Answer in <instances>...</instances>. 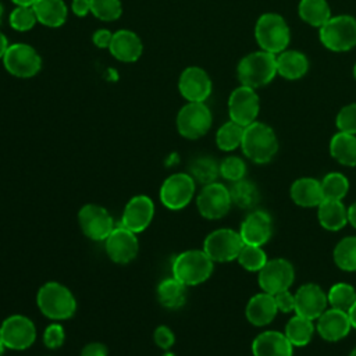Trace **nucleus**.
Masks as SVG:
<instances>
[{
    "label": "nucleus",
    "instance_id": "1",
    "mask_svg": "<svg viewBox=\"0 0 356 356\" xmlns=\"http://www.w3.org/2000/svg\"><path fill=\"white\" fill-rule=\"evenodd\" d=\"M241 149L250 161L267 164L278 152V139L270 125L254 121L245 127Z\"/></svg>",
    "mask_w": 356,
    "mask_h": 356
},
{
    "label": "nucleus",
    "instance_id": "2",
    "mask_svg": "<svg viewBox=\"0 0 356 356\" xmlns=\"http://www.w3.org/2000/svg\"><path fill=\"white\" fill-rule=\"evenodd\" d=\"M277 75L275 54L257 50L243 56L236 65V76L241 85L252 89L268 85Z\"/></svg>",
    "mask_w": 356,
    "mask_h": 356
},
{
    "label": "nucleus",
    "instance_id": "3",
    "mask_svg": "<svg viewBox=\"0 0 356 356\" xmlns=\"http://www.w3.org/2000/svg\"><path fill=\"white\" fill-rule=\"evenodd\" d=\"M36 305L43 316L56 321L72 317L76 310V300L72 292L56 281H49L39 288Z\"/></svg>",
    "mask_w": 356,
    "mask_h": 356
},
{
    "label": "nucleus",
    "instance_id": "4",
    "mask_svg": "<svg viewBox=\"0 0 356 356\" xmlns=\"http://www.w3.org/2000/svg\"><path fill=\"white\" fill-rule=\"evenodd\" d=\"M254 39L261 50L277 56L288 49L291 29L282 15L277 13H264L256 21Z\"/></svg>",
    "mask_w": 356,
    "mask_h": 356
},
{
    "label": "nucleus",
    "instance_id": "5",
    "mask_svg": "<svg viewBox=\"0 0 356 356\" xmlns=\"http://www.w3.org/2000/svg\"><path fill=\"white\" fill-rule=\"evenodd\" d=\"M213 267L214 261L203 249H189L174 257L172 277L186 286H193L209 280Z\"/></svg>",
    "mask_w": 356,
    "mask_h": 356
},
{
    "label": "nucleus",
    "instance_id": "6",
    "mask_svg": "<svg viewBox=\"0 0 356 356\" xmlns=\"http://www.w3.org/2000/svg\"><path fill=\"white\" fill-rule=\"evenodd\" d=\"M318 39L325 49L335 53L356 47V18L346 14L331 17L318 28Z\"/></svg>",
    "mask_w": 356,
    "mask_h": 356
},
{
    "label": "nucleus",
    "instance_id": "7",
    "mask_svg": "<svg viewBox=\"0 0 356 356\" xmlns=\"http://www.w3.org/2000/svg\"><path fill=\"white\" fill-rule=\"evenodd\" d=\"M213 115L204 102H188L177 114V129L186 139H199L211 128Z\"/></svg>",
    "mask_w": 356,
    "mask_h": 356
},
{
    "label": "nucleus",
    "instance_id": "8",
    "mask_svg": "<svg viewBox=\"0 0 356 356\" xmlns=\"http://www.w3.org/2000/svg\"><path fill=\"white\" fill-rule=\"evenodd\" d=\"M1 60L7 72L17 78H32L42 68L39 53L26 43L10 44Z\"/></svg>",
    "mask_w": 356,
    "mask_h": 356
},
{
    "label": "nucleus",
    "instance_id": "9",
    "mask_svg": "<svg viewBox=\"0 0 356 356\" xmlns=\"http://www.w3.org/2000/svg\"><path fill=\"white\" fill-rule=\"evenodd\" d=\"M243 241L239 235V231L231 228H218L211 231L203 242V250L206 254L218 263L232 261L238 257Z\"/></svg>",
    "mask_w": 356,
    "mask_h": 356
},
{
    "label": "nucleus",
    "instance_id": "10",
    "mask_svg": "<svg viewBox=\"0 0 356 356\" xmlns=\"http://www.w3.org/2000/svg\"><path fill=\"white\" fill-rule=\"evenodd\" d=\"M195 179L191 174L177 172L164 179L160 188V200L170 210L186 207L195 195Z\"/></svg>",
    "mask_w": 356,
    "mask_h": 356
},
{
    "label": "nucleus",
    "instance_id": "11",
    "mask_svg": "<svg viewBox=\"0 0 356 356\" xmlns=\"http://www.w3.org/2000/svg\"><path fill=\"white\" fill-rule=\"evenodd\" d=\"M295 281V270L289 260L275 257L267 260L257 273V282L263 292L275 295L277 292L289 289Z\"/></svg>",
    "mask_w": 356,
    "mask_h": 356
},
{
    "label": "nucleus",
    "instance_id": "12",
    "mask_svg": "<svg viewBox=\"0 0 356 356\" xmlns=\"http://www.w3.org/2000/svg\"><path fill=\"white\" fill-rule=\"evenodd\" d=\"M0 338L7 349L24 350L35 342L36 327L29 317L13 314L1 323Z\"/></svg>",
    "mask_w": 356,
    "mask_h": 356
},
{
    "label": "nucleus",
    "instance_id": "13",
    "mask_svg": "<svg viewBox=\"0 0 356 356\" xmlns=\"http://www.w3.org/2000/svg\"><path fill=\"white\" fill-rule=\"evenodd\" d=\"M196 206L202 217L207 220H220L232 206L229 189L217 181L203 185L196 197Z\"/></svg>",
    "mask_w": 356,
    "mask_h": 356
},
{
    "label": "nucleus",
    "instance_id": "14",
    "mask_svg": "<svg viewBox=\"0 0 356 356\" xmlns=\"http://www.w3.org/2000/svg\"><path fill=\"white\" fill-rule=\"evenodd\" d=\"M260 111V99L256 89L245 85L235 88L228 97V114L234 122L248 127L256 121Z\"/></svg>",
    "mask_w": 356,
    "mask_h": 356
},
{
    "label": "nucleus",
    "instance_id": "15",
    "mask_svg": "<svg viewBox=\"0 0 356 356\" xmlns=\"http://www.w3.org/2000/svg\"><path fill=\"white\" fill-rule=\"evenodd\" d=\"M78 222L83 235L92 241H106L114 229L111 214L99 204H85L78 211Z\"/></svg>",
    "mask_w": 356,
    "mask_h": 356
},
{
    "label": "nucleus",
    "instance_id": "16",
    "mask_svg": "<svg viewBox=\"0 0 356 356\" xmlns=\"http://www.w3.org/2000/svg\"><path fill=\"white\" fill-rule=\"evenodd\" d=\"M138 250L139 242L136 234L121 224L115 225L106 238V253L117 264H128L136 257Z\"/></svg>",
    "mask_w": 356,
    "mask_h": 356
},
{
    "label": "nucleus",
    "instance_id": "17",
    "mask_svg": "<svg viewBox=\"0 0 356 356\" xmlns=\"http://www.w3.org/2000/svg\"><path fill=\"white\" fill-rule=\"evenodd\" d=\"M328 309L327 293L318 284H303L295 292V314L317 320Z\"/></svg>",
    "mask_w": 356,
    "mask_h": 356
},
{
    "label": "nucleus",
    "instance_id": "18",
    "mask_svg": "<svg viewBox=\"0 0 356 356\" xmlns=\"http://www.w3.org/2000/svg\"><path fill=\"white\" fill-rule=\"evenodd\" d=\"M213 89L209 74L196 65L185 68L178 79V90L188 102H206Z\"/></svg>",
    "mask_w": 356,
    "mask_h": 356
},
{
    "label": "nucleus",
    "instance_id": "19",
    "mask_svg": "<svg viewBox=\"0 0 356 356\" xmlns=\"http://www.w3.org/2000/svg\"><path fill=\"white\" fill-rule=\"evenodd\" d=\"M154 216V203L146 195H136L128 200L124 207L121 225L138 234L145 231Z\"/></svg>",
    "mask_w": 356,
    "mask_h": 356
},
{
    "label": "nucleus",
    "instance_id": "20",
    "mask_svg": "<svg viewBox=\"0 0 356 356\" xmlns=\"http://www.w3.org/2000/svg\"><path fill=\"white\" fill-rule=\"evenodd\" d=\"M239 235L246 245L263 246L273 235V220L263 210H253L241 224Z\"/></svg>",
    "mask_w": 356,
    "mask_h": 356
},
{
    "label": "nucleus",
    "instance_id": "21",
    "mask_svg": "<svg viewBox=\"0 0 356 356\" xmlns=\"http://www.w3.org/2000/svg\"><path fill=\"white\" fill-rule=\"evenodd\" d=\"M352 328L348 312L334 307L327 309L316 320V331L327 342H338L343 339Z\"/></svg>",
    "mask_w": 356,
    "mask_h": 356
},
{
    "label": "nucleus",
    "instance_id": "22",
    "mask_svg": "<svg viewBox=\"0 0 356 356\" xmlns=\"http://www.w3.org/2000/svg\"><path fill=\"white\" fill-rule=\"evenodd\" d=\"M253 356H293V346L284 332L267 330L252 342Z\"/></svg>",
    "mask_w": 356,
    "mask_h": 356
},
{
    "label": "nucleus",
    "instance_id": "23",
    "mask_svg": "<svg viewBox=\"0 0 356 356\" xmlns=\"http://www.w3.org/2000/svg\"><path fill=\"white\" fill-rule=\"evenodd\" d=\"M108 50L118 61L134 63L142 56L143 44L135 32L129 29H120L113 33Z\"/></svg>",
    "mask_w": 356,
    "mask_h": 356
},
{
    "label": "nucleus",
    "instance_id": "24",
    "mask_svg": "<svg viewBox=\"0 0 356 356\" xmlns=\"http://www.w3.org/2000/svg\"><path fill=\"white\" fill-rule=\"evenodd\" d=\"M278 309L274 302V296L267 292L253 295L245 307L246 320L254 327L268 325L277 316Z\"/></svg>",
    "mask_w": 356,
    "mask_h": 356
},
{
    "label": "nucleus",
    "instance_id": "25",
    "mask_svg": "<svg viewBox=\"0 0 356 356\" xmlns=\"http://www.w3.org/2000/svg\"><path fill=\"white\" fill-rule=\"evenodd\" d=\"M277 74L286 81H296L303 78L309 71V58L299 50L285 49L275 56Z\"/></svg>",
    "mask_w": 356,
    "mask_h": 356
},
{
    "label": "nucleus",
    "instance_id": "26",
    "mask_svg": "<svg viewBox=\"0 0 356 356\" xmlns=\"http://www.w3.org/2000/svg\"><path fill=\"white\" fill-rule=\"evenodd\" d=\"M289 195L295 204L306 209L317 207L324 200L321 182L310 177H302L295 179L291 185Z\"/></svg>",
    "mask_w": 356,
    "mask_h": 356
},
{
    "label": "nucleus",
    "instance_id": "27",
    "mask_svg": "<svg viewBox=\"0 0 356 356\" xmlns=\"http://www.w3.org/2000/svg\"><path fill=\"white\" fill-rule=\"evenodd\" d=\"M317 218L324 229L339 231L348 224V207H345L342 200L324 199L317 206Z\"/></svg>",
    "mask_w": 356,
    "mask_h": 356
},
{
    "label": "nucleus",
    "instance_id": "28",
    "mask_svg": "<svg viewBox=\"0 0 356 356\" xmlns=\"http://www.w3.org/2000/svg\"><path fill=\"white\" fill-rule=\"evenodd\" d=\"M32 7L38 22L44 26L58 28L67 19L68 10L63 0H36Z\"/></svg>",
    "mask_w": 356,
    "mask_h": 356
},
{
    "label": "nucleus",
    "instance_id": "29",
    "mask_svg": "<svg viewBox=\"0 0 356 356\" xmlns=\"http://www.w3.org/2000/svg\"><path fill=\"white\" fill-rule=\"evenodd\" d=\"M330 154L345 167H356V135L337 132L330 140Z\"/></svg>",
    "mask_w": 356,
    "mask_h": 356
},
{
    "label": "nucleus",
    "instance_id": "30",
    "mask_svg": "<svg viewBox=\"0 0 356 356\" xmlns=\"http://www.w3.org/2000/svg\"><path fill=\"white\" fill-rule=\"evenodd\" d=\"M156 293L161 306L170 310H175L184 306L186 300V285L178 281L175 277H170L157 285Z\"/></svg>",
    "mask_w": 356,
    "mask_h": 356
},
{
    "label": "nucleus",
    "instance_id": "31",
    "mask_svg": "<svg viewBox=\"0 0 356 356\" xmlns=\"http://www.w3.org/2000/svg\"><path fill=\"white\" fill-rule=\"evenodd\" d=\"M298 14L303 22L316 28L323 26L332 17L327 0H300Z\"/></svg>",
    "mask_w": 356,
    "mask_h": 356
},
{
    "label": "nucleus",
    "instance_id": "32",
    "mask_svg": "<svg viewBox=\"0 0 356 356\" xmlns=\"http://www.w3.org/2000/svg\"><path fill=\"white\" fill-rule=\"evenodd\" d=\"M314 331L316 325L313 320L295 314L288 320L284 334L289 339L292 346H305L312 341Z\"/></svg>",
    "mask_w": 356,
    "mask_h": 356
},
{
    "label": "nucleus",
    "instance_id": "33",
    "mask_svg": "<svg viewBox=\"0 0 356 356\" xmlns=\"http://www.w3.org/2000/svg\"><path fill=\"white\" fill-rule=\"evenodd\" d=\"M228 189H229L232 204L238 206L239 209L249 210L259 203L260 195H259L257 186L245 178L236 182H232L231 188Z\"/></svg>",
    "mask_w": 356,
    "mask_h": 356
},
{
    "label": "nucleus",
    "instance_id": "34",
    "mask_svg": "<svg viewBox=\"0 0 356 356\" xmlns=\"http://www.w3.org/2000/svg\"><path fill=\"white\" fill-rule=\"evenodd\" d=\"M334 263L343 271H356V236L342 238L332 252Z\"/></svg>",
    "mask_w": 356,
    "mask_h": 356
},
{
    "label": "nucleus",
    "instance_id": "35",
    "mask_svg": "<svg viewBox=\"0 0 356 356\" xmlns=\"http://www.w3.org/2000/svg\"><path fill=\"white\" fill-rule=\"evenodd\" d=\"M243 129L245 127L234 122L232 120L224 122L216 134L217 147L222 152H232L236 147H241Z\"/></svg>",
    "mask_w": 356,
    "mask_h": 356
},
{
    "label": "nucleus",
    "instance_id": "36",
    "mask_svg": "<svg viewBox=\"0 0 356 356\" xmlns=\"http://www.w3.org/2000/svg\"><path fill=\"white\" fill-rule=\"evenodd\" d=\"M321 182V191L324 199H332V200H342L349 191V179L338 171L328 172L323 177Z\"/></svg>",
    "mask_w": 356,
    "mask_h": 356
},
{
    "label": "nucleus",
    "instance_id": "37",
    "mask_svg": "<svg viewBox=\"0 0 356 356\" xmlns=\"http://www.w3.org/2000/svg\"><path fill=\"white\" fill-rule=\"evenodd\" d=\"M327 299L330 307L349 312L356 302V289L348 282H337L327 292Z\"/></svg>",
    "mask_w": 356,
    "mask_h": 356
},
{
    "label": "nucleus",
    "instance_id": "38",
    "mask_svg": "<svg viewBox=\"0 0 356 356\" xmlns=\"http://www.w3.org/2000/svg\"><path fill=\"white\" fill-rule=\"evenodd\" d=\"M189 171L195 181L203 185H207L214 182L220 175V164L214 159L209 156H203V157L195 159L191 163Z\"/></svg>",
    "mask_w": 356,
    "mask_h": 356
},
{
    "label": "nucleus",
    "instance_id": "39",
    "mask_svg": "<svg viewBox=\"0 0 356 356\" xmlns=\"http://www.w3.org/2000/svg\"><path fill=\"white\" fill-rule=\"evenodd\" d=\"M236 260L246 271L259 273L268 259L266 252L263 250V246L243 243Z\"/></svg>",
    "mask_w": 356,
    "mask_h": 356
},
{
    "label": "nucleus",
    "instance_id": "40",
    "mask_svg": "<svg viewBox=\"0 0 356 356\" xmlns=\"http://www.w3.org/2000/svg\"><path fill=\"white\" fill-rule=\"evenodd\" d=\"M8 22L13 29L19 32H26L35 26V24L38 22V18L32 6H17L10 13Z\"/></svg>",
    "mask_w": 356,
    "mask_h": 356
},
{
    "label": "nucleus",
    "instance_id": "41",
    "mask_svg": "<svg viewBox=\"0 0 356 356\" xmlns=\"http://www.w3.org/2000/svg\"><path fill=\"white\" fill-rule=\"evenodd\" d=\"M92 14L102 21H115L122 14V4L120 0H90Z\"/></svg>",
    "mask_w": 356,
    "mask_h": 356
},
{
    "label": "nucleus",
    "instance_id": "42",
    "mask_svg": "<svg viewBox=\"0 0 356 356\" xmlns=\"http://www.w3.org/2000/svg\"><path fill=\"white\" fill-rule=\"evenodd\" d=\"M246 174V164L238 156H228L220 163V175L231 182L243 179Z\"/></svg>",
    "mask_w": 356,
    "mask_h": 356
},
{
    "label": "nucleus",
    "instance_id": "43",
    "mask_svg": "<svg viewBox=\"0 0 356 356\" xmlns=\"http://www.w3.org/2000/svg\"><path fill=\"white\" fill-rule=\"evenodd\" d=\"M335 125L339 132L356 135V103H349L338 111Z\"/></svg>",
    "mask_w": 356,
    "mask_h": 356
},
{
    "label": "nucleus",
    "instance_id": "44",
    "mask_svg": "<svg viewBox=\"0 0 356 356\" xmlns=\"http://www.w3.org/2000/svg\"><path fill=\"white\" fill-rule=\"evenodd\" d=\"M65 339V332L61 324L53 323L47 325L43 331V343L49 349H57L64 343Z\"/></svg>",
    "mask_w": 356,
    "mask_h": 356
},
{
    "label": "nucleus",
    "instance_id": "45",
    "mask_svg": "<svg viewBox=\"0 0 356 356\" xmlns=\"http://www.w3.org/2000/svg\"><path fill=\"white\" fill-rule=\"evenodd\" d=\"M153 339H154L156 345H157L160 349L168 350V349L174 345V342H175V335H174V332L171 331L170 327H167V325H159V327L154 330Z\"/></svg>",
    "mask_w": 356,
    "mask_h": 356
},
{
    "label": "nucleus",
    "instance_id": "46",
    "mask_svg": "<svg viewBox=\"0 0 356 356\" xmlns=\"http://www.w3.org/2000/svg\"><path fill=\"white\" fill-rule=\"evenodd\" d=\"M273 296H274V302L277 305L278 312H282V313L295 312V293H292L289 289L277 292Z\"/></svg>",
    "mask_w": 356,
    "mask_h": 356
},
{
    "label": "nucleus",
    "instance_id": "47",
    "mask_svg": "<svg viewBox=\"0 0 356 356\" xmlns=\"http://www.w3.org/2000/svg\"><path fill=\"white\" fill-rule=\"evenodd\" d=\"M111 39H113V32H110L106 28H100L95 31L92 35V42L99 49H108Z\"/></svg>",
    "mask_w": 356,
    "mask_h": 356
},
{
    "label": "nucleus",
    "instance_id": "48",
    "mask_svg": "<svg viewBox=\"0 0 356 356\" xmlns=\"http://www.w3.org/2000/svg\"><path fill=\"white\" fill-rule=\"evenodd\" d=\"M81 356H107V346L102 342H89L82 348Z\"/></svg>",
    "mask_w": 356,
    "mask_h": 356
},
{
    "label": "nucleus",
    "instance_id": "49",
    "mask_svg": "<svg viewBox=\"0 0 356 356\" xmlns=\"http://www.w3.org/2000/svg\"><path fill=\"white\" fill-rule=\"evenodd\" d=\"M71 10L76 17H86L89 13H92L90 0H72Z\"/></svg>",
    "mask_w": 356,
    "mask_h": 356
},
{
    "label": "nucleus",
    "instance_id": "50",
    "mask_svg": "<svg viewBox=\"0 0 356 356\" xmlns=\"http://www.w3.org/2000/svg\"><path fill=\"white\" fill-rule=\"evenodd\" d=\"M348 222L356 228V202H353L349 207H348Z\"/></svg>",
    "mask_w": 356,
    "mask_h": 356
},
{
    "label": "nucleus",
    "instance_id": "51",
    "mask_svg": "<svg viewBox=\"0 0 356 356\" xmlns=\"http://www.w3.org/2000/svg\"><path fill=\"white\" fill-rule=\"evenodd\" d=\"M10 43H8V39L6 38V35L3 32H0V58H3L4 53L7 51Z\"/></svg>",
    "mask_w": 356,
    "mask_h": 356
},
{
    "label": "nucleus",
    "instance_id": "52",
    "mask_svg": "<svg viewBox=\"0 0 356 356\" xmlns=\"http://www.w3.org/2000/svg\"><path fill=\"white\" fill-rule=\"evenodd\" d=\"M348 314H349V318H350L352 328H356V302L352 305V307L349 309Z\"/></svg>",
    "mask_w": 356,
    "mask_h": 356
},
{
    "label": "nucleus",
    "instance_id": "53",
    "mask_svg": "<svg viewBox=\"0 0 356 356\" xmlns=\"http://www.w3.org/2000/svg\"><path fill=\"white\" fill-rule=\"evenodd\" d=\"M15 6H33L36 0H11Z\"/></svg>",
    "mask_w": 356,
    "mask_h": 356
},
{
    "label": "nucleus",
    "instance_id": "54",
    "mask_svg": "<svg viewBox=\"0 0 356 356\" xmlns=\"http://www.w3.org/2000/svg\"><path fill=\"white\" fill-rule=\"evenodd\" d=\"M4 349H6V346H4V343H3V341H1V338H0V356H3Z\"/></svg>",
    "mask_w": 356,
    "mask_h": 356
},
{
    "label": "nucleus",
    "instance_id": "55",
    "mask_svg": "<svg viewBox=\"0 0 356 356\" xmlns=\"http://www.w3.org/2000/svg\"><path fill=\"white\" fill-rule=\"evenodd\" d=\"M161 356H175V353H172L171 350H165V352H164Z\"/></svg>",
    "mask_w": 356,
    "mask_h": 356
},
{
    "label": "nucleus",
    "instance_id": "56",
    "mask_svg": "<svg viewBox=\"0 0 356 356\" xmlns=\"http://www.w3.org/2000/svg\"><path fill=\"white\" fill-rule=\"evenodd\" d=\"M352 72H353V78H355V81H356V63H355V65H353Z\"/></svg>",
    "mask_w": 356,
    "mask_h": 356
},
{
    "label": "nucleus",
    "instance_id": "57",
    "mask_svg": "<svg viewBox=\"0 0 356 356\" xmlns=\"http://www.w3.org/2000/svg\"><path fill=\"white\" fill-rule=\"evenodd\" d=\"M1 18H3V4L0 3V22H1Z\"/></svg>",
    "mask_w": 356,
    "mask_h": 356
},
{
    "label": "nucleus",
    "instance_id": "58",
    "mask_svg": "<svg viewBox=\"0 0 356 356\" xmlns=\"http://www.w3.org/2000/svg\"><path fill=\"white\" fill-rule=\"evenodd\" d=\"M349 356H356V348H353L352 350H350V353H349Z\"/></svg>",
    "mask_w": 356,
    "mask_h": 356
}]
</instances>
